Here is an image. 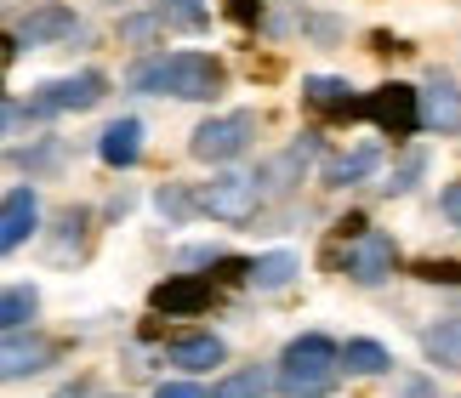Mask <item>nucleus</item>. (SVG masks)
<instances>
[{
    "label": "nucleus",
    "instance_id": "2",
    "mask_svg": "<svg viewBox=\"0 0 461 398\" xmlns=\"http://www.w3.org/2000/svg\"><path fill=\"white\" fill-rule=\"evenodd\" d=\"M336 382H342V365H336L330 336H296L279 353V375H274L279 398H330Z\"/></svg>",
    "mask_w": 461,
    "mask_h": 398
},
{
    "label": "nucleus",
    "instance_id": "8",
    "mask_svg": "<svg viewBox=\"0 0 461 398\" xmlns=\"http://www.w3.org/2000/svg\"><path fill=\"white\" fill-rule=\"evenodd\" d=\"M46 365H58V341H51V336H34V330L0 336V387H6V382H29V375H41Z\"/></svg>",
    "mask_w": 461,
    "mask_h": 398
},
{
    "label": "nucleus",
    "instance_id": "3",
    "mask_svg": "<svg viewBox=\"0 0 461 398\" xmlns=\"http://www.w3.org/2000/svg\"><path fill=\"white\" fill-rule=\"evenodd\" d=\"M194 211H205L211 222L240 228V222H251V216L262 211V183L245 176V171H222V176H211V183L194 194Z\"/></svg>",
    "mask_w": 461,
    "mask_h": 398
},
{
    "label": "nucleus",
    "instance_id": "4",
    "mask_svg": "<svg viewBox=\"0 0 461 398\" xmlns=\"http://www.w3.org/2000/svg\"><path fill=\"white\" fill-rule=\"evenodd\" d=\"M342 274H348L353 285H382V279H393V274H399V245L387 240L382 228L353 222L348 250H342Z\"/></svg>",
    "mask_w": 461,
    "mask_h": 398
},
{
    "label": "nucleus",
    "instance_id": "17",
    "mask_svg": "<svg viewBox=\"0 0 461 398\" xmlns=\"http://www.w3.org/2000/svg\"><path fill=\"white\" fill-rule=\"evenodd\" d=\"M34 313H41V291H34V285H6V291H0V336L29 330Z\"/></svg>",
    "mask_w": 461,
    "mask_h": 398
},
{
    "label": "nucleus",
    "instance_id": "13",
    "mask_svg": "<svg viewBox=\"0 0 461 398\" xmlns=\"http://www.w3.org/2000/svg\"><path fill=\"white\" fill-rule=\"evenodd\" d=\"M303 103L313 108V114H330V120L359 114V97H353V86H348V80H330V75H313V80L303 86Z\"/></svg>",
    "mask_w": 461,
    "mask_h": 398
},
{
    "label": "nucleus",
    "instance_id": "20",
    "mask_svg": "<svg viewBox=\"0 0 461 398\" xmlns=\"http://www.w3.org/2000/svg\"><path fill=\"white\" fill-rule=\"evenodd\" d=\"M376 166H382V149H376V142H365V149H353V154H342V159L330 166V183L348 188V183H359V176H370Z\"/></svg>",
    "mask_w": 461,
    "mask_h": 398
},
{
    "label": "nucleus",
    "instance_id": "14",
    "mask_svg": "<svg viewBox=\"0 0 461 398\" xmlns=\"http://www.w3.org/2000/svg\"><path fill=\"white\" fill-rule=\"evenodd\" d=\"M166 358L176 370H188V375H200V370H211V365H222L228 358V348H222V336H176L171 348H166Z\"/></svg>",
    "mask_w": 461,
    "mask_h": 398
},
{
    "label": "nucleus",
    "instance_id": "25",
    "mask_svg": "<svg viewBox=\"0 0 461 398\" xmlns=\"http://www.w3.org/2000/svg\"><path fill=\"white\" fill-rule=\"evenodd\" d=\"M154 205H159V211H166V216H171V222H183V216L194 211V194H183V188H159V199H154Z\"/></svg>",
    "mask_w": 461,
    "mask_h": 398
},
{
    "label": "nucleus",
    "instance_id": "6",
    "mask_svg": "<svg viewBox=\"0 0 461 398\" xmlns=\"http://www.w3.org/2000/svg\"><path fill=\"white\" fill-rule=\"evenodd\" d=\"M109 97V80L97 75V68H86V75H68V80H46L41 92H34L29 114H86V108H97Z\"/></svg>",
    "mask_w": 461,
    "mask_h": 398
},
{
    "label": "nucleus",
    "instance_id": "21",
    "mask_svg": "<svg viewBox=\"0 0 461 398\" xmlns=\"http://www.w3.org/2000/svg\"><path fill=\"white\" fill-rule=\"evenodd\" d=\"M268 375H262L257 365L251 370H234V375H222V382L217 387H211V398H268Z\"/></svg>",
    "mask_w": 461,
    "mask_h": 398
},
{
    "label": "nucleus",
    "instance_id": "23",
    "mask_svg": "<svg viewBox=\"0 0 461 398\" xmlns=\"http://www.w3.org/2000/svg\"><path fill=\"white\" fill-rule=\"evenodd\" d=\"M416 279H428V285H461V262H416Z\"/></svg>",
    "mask_w": 461,
    "mask_h": 398
},
{
    "label": "nucleus",
    "instance_id": "19",
    "mask_svg": "<svg viewBox=\"0 0 461 398\" xmlns=\"http://www.w3.org/2000/svg\"><path fill=\"white\" fill-rule=\"evenodd\" d=\"M296 267L303 262H296L291 250H274V257H257L251 267H245V279H251L257 291H285V285L296 279Z\"/></svg>",
    "mask_w": 461,
    "mask_h": 398
},
{
    "label": "nucleus",
    "instance_id": "24",
    "mask_svg": "<svg viewBox=\"0 0 461 398\" xmlns=\"http://www.w3.org/2000/svg\"><path fill=\"white\" fill-rule=\"evenodd\" d=\"M393 398H438V387L411 370V375H393Z\"/></svg>",
    "mask_w": 461,
    "mask_h": 398
},
{
    "label": "nucleus",
    "instance_id": "16",
    "mask_svg": "<svg viewBox=\"0 0 461 398\" xmlns=\"http://www.w3.org/2000/svg\"><path fill=\"white\" fill-rule=\"evenodd\" d=\"M421 353H428L438 370H456L461 375V319L428 324V330H421Z\"/></svg>",
    "mask_w": 461,
    "mask_h": 398
},
{
    "label": "nucleus",
    "instance_id": "9",
    "mask_svg": "<svg viewBox=\"0 0 461 398\" xmlns=\"http://www.w3.org/2000/svg\"><path fill=\"white\" fill-rule=\"evenodd\" d=\"M154 313H166V319H194V313H205L211 302H217V279H205V274H176L166 285H154Z\"/></svg>",
    "mask_w": 461,
    "mask_h": 398
},
{
    "label": "nucleus",
    "instance_id": "10",
    "mask_svg": "<svg viewBox=\"0 0 461 398\" xmlns=\"http://www.w3.org/2000/svg\"><path fill=\"white\" fill-rule=\"evenodd\" d=\"M34 228H41V199H34V188H12L0 199V257H12L17 245H29Z\"/></svg>",
    "mask_w": 461,
    "mask_h": 398
},
{
    "label": "nucleus",
    "instance_id": "15",
    "mask_svg": "<svg viewBox=\"0 0 461 398\" xmlns=\"http://www.w3.org/2000/svg\"><path fill=\"white\" fill-rule=\"evenodd\" d=\"M63 34H75V12L68 6H34L23 23H17V41L23 46H51V41H63Z\"/></svg>",
    "mask_w": 461,
    "mask_h": 398
},
{
    "label": "nucleus",
    "instance_id": "28",
    "mask_svg": "<svg viewBox=\"0 0 461 398\" xmlns=\"http://www.w3.org/2000/svg\"><path fill=\"white\" fill-rule=\"evenodd\" d=\"M228 17H234V23H257V17H262V0H228Z\"/></svg>",
    "mask_w": 461,
    "mask_h": 398
},
{
    "label": "nucleus",
    "instance_id": "27",
    "mask_svg": "<svg viewBox=\"0 0 461 398\" xmlns=\"http://www.w3.org/2000/svg\"><path fill=\"white\" fill-rule=\"evenodd\" d=\"M154 398H211L200 382H159V393Z\"/></svg>",
    "mask_w": 461,
    "mask_h": 398
},
{
    "label": "nucleus",
    "instance_id": "5",
    "mask_svg": "<svg viewBox=\"0 0 461 398\" xmlns=\"http://www.w3.org/2000/svg\"><path fill=\"white\" fill-rule=\"evenodd\" d=\"M251 137H257V120L251 114H211V120L194 125L188 154L205 159V166H228V159H240L245 149H251Z\"/></svg>",
    "mask_w": 461,
    "mask_h": 398
},
{
    "label": "nucleus",
    "instance_id": "11",
    "mask_svg": "<svg viewBox=\"0 0 461 398\" xmlns=\"http://www.w3.org/2000/svg\"><path fill=\"white\" fill-rule=\"evenodd\" d=\"M416 114H421V125H433L438 137H456L461 131V92H456V80L433 75L428 92H416Z\"/></svg>",
    "mask_w": 461,
    "mask_h": 398
},
{
    "label": "nucleus",
    "instance_id": "29",
    "mask_svg": "<svg viewBox=\"0 0 461 398\" xmlns=\"http://www.w3.org/2000/svg\"><path fill=\"white\" fill-rule=\"evenodd\" d=\"M438 205H445V216H450V228L461 233V183H450V188H445V199H438Z\"/></svg>",
    "mask_w": 461,
    "mask_h": 398
},
{
    "label": "nucleus",
    "instance_id": "30",
    "mask_svg": "<svg viewBox=\"0 0 461 398\" xmlns=\"http://www.w3.org/2000/svg\"><path fill=\"white\" fill-rule=\"evenodd\" d=\"M51 398H92V387H86V382H68V387H58Z\"/></svg>",
    "mask_w": 461,
    "mask_h": 398
},
{
    "label": "nucleus",
    "instance_id": "31",
    "mask_svg": "<svg viewBox=\"0 0 461 398\" xmlns=\"http://www.w3.org/2000/svg\"><path fill=\"white\" fill-rule=\"evenodd\" d=\"M6 120H12V108H6V103H0V125H6Z\"/></svg>",
    "mask_w": 461,
    "mask_h": 398
},
{
    "label": "nucleus",
    "instance_id": "22",
    "mask_svg": "<svg viewBox=\"0 0 461 398\" xmlns=\"http://www.w3.org/2000/svg\"><path fill=\"white\" fill-rule=\"evenodd\" d=\"M416 176H421V154H411V159H404V166H399V171L382 183V194H411V188H416Z\"/></svg>",
    "mask_w": 461,
    "mask_h": 398
},
{
    "label": "nucleus",
    "instance_id": "12",
    "mask_svg": "<svg viewBox=\"0 0 461 398\" xmlns=\"http://www.w3.org/2000/svg\"><path fill=\"white\" fill-rule=\"evenodd\" d=\"M137 154H143V120H114L109 131L97 137V159H103V166H114V171L137 166Z\"/></svg>",
    "mask_w": 461,
    "mask_h": 398
},
{
    "label": "nucleus",
    "instance_id": "18",
    "mask_svg": "<svg viewBox=\"0 0 461 398\" xmlns=\"http://www.w3.org/2000/svg\"><path fill=\"white\" fill-rule=\"evenodd\" d=\"M336 365L348 375H387L393 370V353L382 341H348V348H336Z\"/></svg>",
    "mask_w": 461,
    "mask_h": 398
},
{
    "label": "nucleus",
    "instance_id": "1",
    "mask_svg": "<svg viewBox=\"0 0 461 398\" xmlns=\"http://www.w3.org/2000/svg\"><path fill=\"white\" fill-rule=\"evenodd\" d=\"M131 86L137 92H154V97L211 103L228 86V75H222V63L211 58V51H159V58L131 68Z\"/></svg>",
    "mask_w": 461,
    "mask_h": 398
},
{
    "label": "nucleus",
    "instance_id": "26",
    "mask_svg": "<svg viewBox=\"0 0 461 398\" xmlns=\"http://www.w3.org/2000/svg\"><path fill=\"white\" fill-rule=\"evenodd\" d=\"M120 34H126V41H154L159 17H131V23H120Z\"/></svg>",
    "mask_w": 461,
    "mask_h": 398
},
{
    "label": "nucleus",
    "instance_id": "7",
    "mask_svg": "<svg viewBox=\"0 0 461 398\" xmlns=\"http://www.w3.org/2000/svg\"><path fill=\"white\" fill-rule=\"evenodd\" d=\"M359 114L376 125L382 137H416L421 131V114H416V86H382L359 103Z\"/></svg>",
    "mask_w": 461,
    "mask_h": 398
}]
</instances>
